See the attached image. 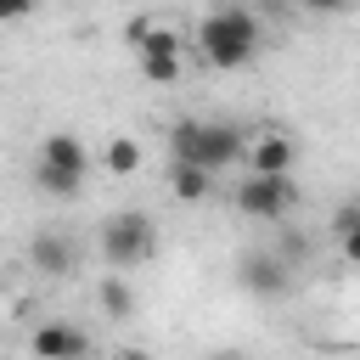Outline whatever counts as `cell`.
Returning <instances> with one entry per match:
<instances>
[{
  "label": "cell",
  "mask_w": 360,
  "mask_h": 360,
  "mask_svg": "<svg viewBox=\"0 0 360 360\" xmlns=\"http://www.w3.org/2000/svg\"><path fill=\"white\" fill-rule=\"evenodd\" d=\"M169 186H174V197H180V202H202V197H208V186H214V174H208L202 163L174 158V163H169Z\"/></svg>",
  "instance_id": "11"
},
{
  "label": "cell",
  "mask_w": 360,
  "mask_h": 360,
  "mask_svg": "<svg viewBox=\"0 0 360 360\" xmlns=\"http://www.w3.org/2000/svg\"><path fill=\"white\" fill-rule=\"evenodd\" d=\"M141 73L152 84H180V56H141Z\"/></svg>",
  "instance_id": "14"
},
{
  "label": "cell",
  "mask_w": 360,
  "mask_h": 360,
  "mask_svg": "<svg viewBox=\"0 0 360 360\" xmlns=\"http://www.w3.org/2000/svg\"><path fill=\"white\" fill-rule=\"evenodd\" d=\"M287 270H292V264H287L281 253H248V259H242V287L259 292V298H287V287H292Z\"/></svg>",
  "instance_id": "7"
},
{
  "label": "cell",
  "mask_w": 360,
  "mask_h": 360,
  "mask_svg": "<svg viewBox=\"0 0 360 360\" xmlns=\"http://www.w3.org/2000/svg\"><path fill=\"white\" fill-rule=\"evenodd\" d=\"M338 242H343V259H349V264H360V219H354V225H349Z\"/></svg>",
  "instance_id": "15"
},
{
  "label": "cell",
  "mask_w": 360,
  "mask_h": 360,
  "mask_svg": "<svg viewBox=\"0 0 360 360\" xmlns=\"http://www.w3.org/2000/svg\"><path fill=\"white\" fill-rule=\"evenodd\" d=\"M242 152H248V135H242L236 124H202V118H180V124L169 129V158L202 163L208 174L231 169Z\"/></svg>",
  "instance_id": "2"
},
{
  "label": "cell",
  "mask_w": 360,
  "mask_h": 360,
  "mask_svg": "<svg viewBox=\"0 0 360 360\" xmlns=\"http://www.w3.org/2000/svg\"><path fill=\"white\" fill-rule=\"evenodd\" d=\"M124 34H129L135 56H180V51H186V45H180V34H174V28H163V22H152V17H135Z\"/></svg>",
  "instance_id": "10"
},
{
  "label": "cell",
  "mask_w": 360,
  "mask_h": 360,
  "mask_svg": "<svg viewBox=\"0 0 360 360\" xmlns=\"http://www.w3.org/2000/svg\"><path fill=\"white\" fill-rule=\"evenodd\" d=\"M96 298H101V309H107L112 321H129V315H135V292H129L118 276H107V281L96 287Z\"/></svg>",
  "instance_id": "13"
},
{
  "label": "cell",
  "mask_w": 360,
  "mask_h": 360,
  "mask_svg": "<svg viewBox=\"0 0 360 360\" xmlns=\"http://www.w3.org/2000/svg\"><path fill=\"white\" fill-rule=\"evenodd\" d=\"M354 219H360V202H343V208H338V214H332V231H338V236H343V231H349V225H354Z\"/></svg>",
  "instance_id": "16"
},
{
  "label": "cell",
  "mask_w": 360,
  "mask_h": 360,
  "mask_svg": "<svg viewBox=\"0 0 360 360\" xmlns=\"http://www.w3.org/2000/svg\"><path fill=\"white\" fill-rule=\"evenodd\" d=\"M248 169H259V174H292V158H298V146H292V135L287 129H259L253 141H248Z\"/></svg>",
  "instance_id": "6"
},
{
  "label": "cell",
  "mask_w": 360,
  "mask_h": 360,
  "mask_svg": "<svg viewBox=\"0 0 360 360\" xmlns=\"http://www.w3.org/2000/svg\"><path fill=\"white\" fill-rule=\"evenodd\" d=\"M304 6H309V11H349L354 0H304Z\"/></svg>",
  "instance_id": "18"
},
{
  "label": "cell",
  "mask_w": 360,
  "mask_h": 360,
  "mask_svg": "<svg viewBox=\"0 0 360 360\" xmlns=\"http://www.w3.org/2000/svg\"><path fill=\"white\" fill-rule=\"evenodd\" d=\"M28 11H34V0H0V22H17Z\"/></svg>",
  "instance_id": "17"
},
{
  "label": "cell",
  "mask_w": 360,
  "mask_h": 360,
  "mask_svg": "<svg viewBox=\"0 0 360 360\" xmlns=\"http://www.w3.org/2000/svg\"><path fill=\"white\" fill-rule=\"evenodd\" d=\"M28 349L45 354V360H73V354H90V338L73 332V326H62V321H45V326L28 338Z\"/></svg>",
  "instance_id": "8"
},
{
  "label": "cell",
  "mask_w": 360,
  "mask_h": 360,
  "mask_svg": "<svg viewBox=\"0 0 360 360\" xmlns=\"http://www.w3.org/2000/svg\"><path fill=\"white\" fill-rule=\"evenodd\" d=\"M236 208L259 225H281L292 208H298V186L292 174H259L248 169V180H236Z\"/></svg>",
  "instance_id": "5"
},
{
  "label": "cell",
  "mask_w": 360,
  "mask_h": 360,
  "mask_svg": "<svg viewBox=\"0 0 360 360\" xmlns=\"http://www.w3.org/2000/svg\"><path fill=\"white\" fill-rule=\"evenodd\" d=\"M152 253H158V225L146 214H135V208L107 214V225H101V259L112 270H141Z\"/></svg>",
  "instance_id": "4"
},
{
  "label": "cell",
  "mask_w": 360,
  "mask_h": 360,
  "mask_svg": "<svg viewBox=\"0 0 360 360\" xmlns=\"http://www.w3.org/2000/svg\"><path fill=\"white\" fill-rule=\"evenodd\" d=\"M84 174H90V152H84V141H79V135L56 129V135H45V141H39V163H34L39 191H51V197H79Z\"/></svg>",
  "instance_id": "3"
},
{
  "label": "cell",
  "mask_w": 360,
  "mask_h": 360,
  "mask_svg": "<svg viewBox=\"0 0 360 360\" xmlns=\"http://www.w3.org/2000/svg\"><path fill=\"white\" fill-rule=\"evenodd\" d=\"M101 163H107V174H135L141 169V141L135 135H107Z\"/></svg>",
  "instance_id": "12"
},
{
  "label": "cell",
  "mask_w": 360,
  "mask_h": 360,
  "mask_svg": "<svg viewBox=\"0 0 360 360\" xmlns=\"http://www.w3.org/2000/svg\"><path fill=\"white\" fill-rule=\"evenodd\" d=\"M259 45H264V28H259V17H253L248 6H236V0L214 6V11L197 22V51H202V62L219 68V73L248 68V62L259 56Z\"/></svg>",
  "instance_id": "1"
},
{
  "label": "cell",
  "mask_w": 360,
  "mask_h": 360,
  "mask_svg": "<svg viewBox=\"0 0 360 360\" xmlns=\"http://www.w3.org/2000/svg\"><path fill=\"white\" fill-rule=\"evenodd\" d=\"M28 264L45 270V276H73V242H68L62 231H39V236L28 242Z\"/></svg>",
  "instance_id": "9"
}]
</instances>
